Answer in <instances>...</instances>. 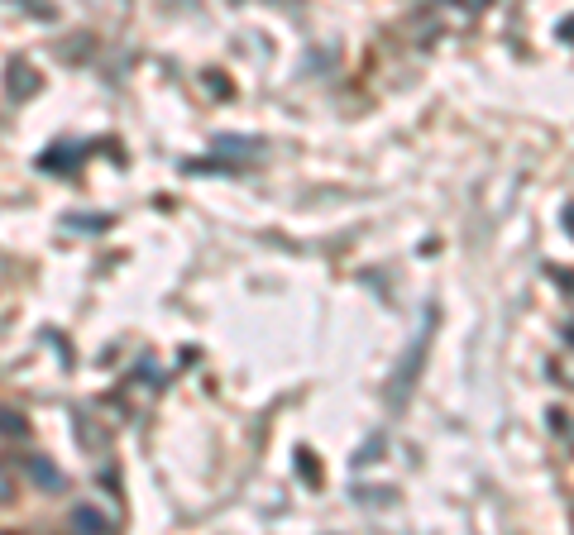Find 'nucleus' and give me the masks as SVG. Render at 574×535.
<instances>
[{"instance_id":"1","label":"nucleus","mask_w":574,"mask_h":535,"mask_svg":"<svg viewBox=\"0 0 574 535\" xmlns=\"http://www.w3.org/2000/svg\"><path fill=\"white\" fill-rule=\"evenodd\" d=\"M431 321H436V316L426 311V321H421V335H417V340H412V354H407V364L398 368V387H393V392H407V387H412V378H417L421 354H426V340H431Z\"/></svg>"},{"instance_id":"2","label":"nucleus","mask_w":574,"mask_h":535,"mask_svg":"<svg viewBox=\"0 0 574 535\" xmlns=\"http://www.w3.org/2000/svg\"><path fill=\"white\" fill-rule=\"evenodd\" d=\"M29 473H34V478H39V483H44L48 493H63V473L53 469V464H48V459H39V454H34V459H29Z\"/></svg>"},{"instance_id":"3","label":"nucleus","mask_w":574,"mask_h":535,"mask_svg":"<svg viewBox=\"0 0 574 535\" xmlns=\"http://www.w3.org/2000/svg\"><path fill=\"white\" fill-rule=\"evenodd\" d=\"M72 526H82V531H111V521L96 512V507H77V512H72Z\"/></svg>"},{"instance_id":"4","label":"nucleus","mask_w":574,"mask_h":535,"mask_svg":"<svg viewBox=\"0 0 574 535\" xmlns=\"http://www.w3.org/2000/svg\"><path fill=\"white\" fill-rule=\"evenodd\" d=\"M72 163H77V153H44V158H39V168H48V172H53V168L67 172Z\"/></svg>"},{"instance_id":"5","label":"nucleus","mask_w":574,"mask_h":535,"mask_svg":"<svg viewBox=\"0 0 574 535\" xmlns=\"http://www.w3.org/2000/svg\"><path fill=\"white\" fill-rule=\"evenodd\" d=\"M216 149L221 153H249L254 144H249V139H216Z\"/></svg>"},{"instance_id":"6","label":"nucleus","mask_w":574,"mask_h":535,"mask_svg":"<svg viewBox=\"0 0 574 535\" xmlns=\"http://www.w3.org/2000/svg\"><path fill=\"white\" fill-rule=\"evenodd\" d=\"M5 435L15 440V435H24V421H20V411H5Z\"/></svg>"},{"instance_id":"7","label":"nucleus","mask_w":574,"mask_h":535,"mask_svg":"<svg viewBox=\"0 0 574 535\" xmlns=\"http://www.w3.org/2000/svg\"><path fill=\"white\" fill-rule=\"evenodd\" d=\"M565 230H570V239H574V201L565 206Z\"/></svg>"},{"instance_id":"8","label":"nucleus","mask_w":574,"mask_h":535,"mask_svg":"<svg viewBox=\"0 0 574 535\" xmlns=\"http://www.w3.org/2000/svg\"><path fill=\"white\" fill-rule=\"evenodd\" d=\"M460 5H469V10H484L488 0H460Z\"/></svg>"}]
</instances>
